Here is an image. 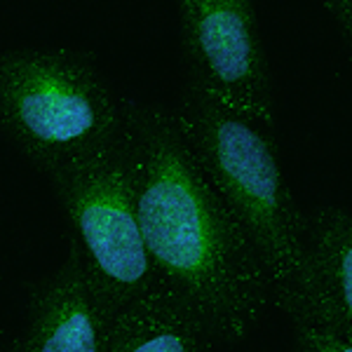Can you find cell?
I'll list each match as a JSON object with an SVG mask.
<instances>
[{
	"instance_id": "1",
	"label": "cell",
	"mask_w": 352,
	"mask_h": 352,
	"mask_svg": "<svg viewBox=\"0 0 352 352\" xmlns=\"http://www.w3.org/2000/svg\"><path fill=\"white\" fill-rule=\"evenodd\" d=\"M141 235L157 277L214 340L237 343L272 292L249 237L190 155L172 111L122 96Z\"/></svg>"
},
{
	"instance_id": "2",
	"label": "cell",
	"mask_w": 352,
	"mask_h": 352,
	"mask_svg": "<svg viewBox=\"0 0 352 352\" xmlns=\"http://www.w3.org/2000/svg\"><path fill=\"white\" fill-rule=\"evenodd\" d=\"M172 116L204 179L258 254L280 303L303 270L308 217L289 190L272 136L188 87Z\"/></svg>"
},
{
	"instance_id": "3",
	"label": "cell",
	"mask_w": 352,
	"mask_h": 352,
	"mask_svg": "<svg viewBox=\"0 0 352 352\" xmlns=\"http://www.w3.org/2000/svg\"><path fill=\"white\" fill-rule=\"evenodd\" d=\"M120 124L122 96L92 56L64 47L0 52V129L47 176L101 146Z\"/></svg>"
},
{
	"instance_id": "4",
	"label": "cell",
	"mask_w": 352,
	"mask_h": 352,
	"mask_svg": "<svg viewBox=\"0 0 352 352\" xmlns=\"http://www.w3.org/2000/svg\"><path fill=\"white\" fill-rule=\"evenodd\" d=\"M71 226V244L106 300L122 312L164 287L141 235L127 129L50 174Z\"/></svg>"
},
{
	"instance_id": "5",
	"label": "cell",
	"mask_w": 352,
	"mask_h": 352,
	"mask_svg": "<svg viewBox=\"0 0 352 352\" xmlns=\"http://www.w3.org/2000/svg\"><path fill=\"white\" fill-rule=\"evenodd\" d=\"M186 87L261 129H272V80L258 12L249 0H181Z\"/></svg>"
},
{
	"instance_id": "6",
	"label": "cell",
	"mask_w": 352,
	"mask_h": 352,
	"mask_svg": "<svg viewBox=\"0 0 352 352\" xmlns=\"http://www.w3.org/2000/svg\"><path fill=\"white\" fill-rule=\"evenodd\" d=\"M118 315L71 244L59 270L31 289L26 329L10 352H104Z\"/></svg>"
},
{
	"instance_id": "7",
	"label": "cell",
	"mask_w": 352,
	"mask_h": 352,
	"mask_svg": "<svg viewBox=\"0 0 352 352\" xmlns=\"http://www.w3.org/2000/svg\"><path fill=\"white\" fill-rule=\"evenodd\" d=\"M292 322L315 324L352 343V214L322 207L308 217L305 263L280 303Z\"/></svg>"
},
{
	"instance_id": "8",
	"label": "cell",
	"mask_w": 352,
	"mask_h": 352,
	"mask_svg": "<svg viewBox=\"0 0 352 352\" xmlns=\"http://www.w3.org/2000/svg\"><path fill=\"white\" fill-rule=\"evenodd\" d=\"M214 343L195 310L160 287L118 315L104 352H209Z\"/></svg>"
},
{
	"instance_id": "9",
	"label": "cell",
	"mask_w": 352,
	"mask_h": 352,
	"mask_svg": "<svg viewBox=\"0 0 352 352\" xmlns=\"http://www.w3.org/2000/svg\"><path fill=\"white\" fill-rule=\"evenodd\" d=\"M294 352H352V343L322 327L294 322Z\"/></svg>"
},
{
	"instance_id": "10",
	"label": "cell",
	"mask_w": 352,
	"mask_h": 352,
	"mask_svg": "<svg viewBox=\"0 0 352 352\" xmlns=\"http://www.w3.org/2000/svg\"><path fill=\"white\" fill-rule=\"evenodd\" d=\"M322 8L333 16V21L352 45V0H327V3H322Z\"/></svg>"
}]
</instances>
